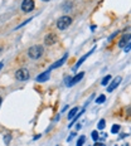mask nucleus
Masks as SVG:
<instances>
[{
  "mask_svg": "<svg viewBox=\"0 0 131 146\" xmlns=\"http://www.w3.org/2000/svg\"><path fill=\"white\" fill-rule=\"evenodd\" d=\"M83 112H84V110H82V112H80V113H76V116H74V117H73L72 122H71V123H69V125H68V127H72V125H74V122H76V121H77V120H78V117H80V116H81V115H82V113H83Z\"/></svg>",
  "mask_w": 131,
  "mask_h": 146,
  "instance_id": "nucleus-13",
  "label": "nucleus"
},
{
  "mask_svg": "<svg viewBox=\"0 0 131 146\" xmlns=\"http://www.w3.org/2000/svg\"><path fill=\"white\" fill-rule=\"evenodd\" d=\"M84 77V72H80L78 74H76L74 77H72L71 78V81H69V84H68V87H71V86H74L76 83H78L82 78Z\"/></svg>",
  "mask_w": 131,
  "mask_h": 146,
  "instance_id": "nucleus-8",
  "label": "nucleus"
},
{
  "mask_svg": "<svg viewBox=\"0 0 131 146\" xmlns=\"http://www.w3.org/2000/svg\"><path fill=\"white\" fill-rule=\"evenodd\" d=\"M10 139H11V135H10V133H7V135H5V137H4L5 145H9V141H10Z\"/></svg>",
  "mask_w": 131,
  "mask_h": 146,
  "instance_id": "nucleus-20",
  "label": "nucleus"
},
{
  "mask_svg": "<svg viewBox=\"0 0 131 146\" xmlns=\"http://www.w3.org/2000/svg\"><path fill=\"white\" fill-rule=\"evenodd\" d=\"M120 131V125H114V126L111 127V132L112 133H117Z\"/></svg>",
  "mask_w": 131,
  "mask_h": 146,
  "instance_id": "nucleus-17",
  "label": "nucleus"
},
{
  "mask_svg": "<svg viewBox=\"0 0 131 146\" xmlns=\"http://www.w3.org/2000/svg\"><path fill=\"white\" fill-rule=\"evenodd\" d=\"M1 50H3V48H1V47H0V53H1Z\"/></svg>",
  "mask_w": 131,
  "mask_h": 146,
  "instance_id": "nucleus-27",
  "label": "nucleus"
},
{
  "mask_svg": "<svg viewBox=\"0 0 131 146\" xmlns=\"http://www.w3.org/2000/svg\"><path fill=\"white\" fill-rule=\"evenodd\" d=\"M41 136H42V135H37V136H35V137H34V140H38L39 137H41Z\"/></svg>",
  "mask_w": 131,
  "mask_h": 146,
  "instance_id": "nucleus-24",
  "label": "nucleus"
},
{
  "mask_svg": "<svg viewBox=\"0 0 131 146\" xmlns=\"http://www.w3.org/2000/svg\"><path fill=\"white\" fill-rule=\"evenodd\" d=\"M110 81H111V76H106V77L105 78H103V80H102V82H101V84H102V86H107V84H108V82Z\"/></svg>",
  "mask_w": 131,
  "mask_h": 146,
  "instance_id": "nucleus-15",
  "label": "nucleus"
},
{
  "mask_svg": "<svg viewBox=\"0 0 131 146\" xmlns=\"http://www.w3.org/2000/svg\"><path fill=\"white\" fill-rule=\"evenodd\" d=\"M84 141H86V137H84V136H81V137L78 139V141H77V146H83Z\"/></svg>",
  "mask_w": 131,
  "mask_h": 146,
  "instance_id": "nucleus-18",
  "label": "nucleus"
},
{
  "mask_svg": "<svg viewBox=\"0 0 131 146\" xmlns=\"http://www.w3.org/2000/svg\"><path fill=\"white\" fill-rule=\"evenodd\" d=\"M74 136H76V132H72V133H71V135H69V136H68V139H67V141H68V142H69V141H71V140H72L73 137H74Z\"/></svg>",
  "mask_w": 131,
  "mask_h": 146,
  "instance_id": "nucleus-21",
  "label": "nucleus"
},
{
  "mask_svg": "<svg viewBox=\"0 0 131 146\" xmlns=\"http://www.w3.org/2000/svg\"><path fill=\"white\" fill-rule=\"evenodd\" d=\"M57 35L54 34V33H49L47 36H45V39H44V43L47 44V45H53V44H56L57 43Z\"/></svg>",
  "mask_w": 131,
  "mask_h": 146,
  "instance_id": "nucleus-6",
  "label": "nucleus"
},
{
  "mask_svg": "<svg viewBox=\"0 0 131 146\" xmlns=\"http://www.w3.org/2000/svg\"><path fill=\"white\" fill-rule=\"evenodd\" d=\"M78 110H80L78 107H73L71 111H69V113H68V118H69V120H72V118L76 116V113L78 112Z\"/></svg>",
  "mask_w": 131,
  "mask_h": 146,
  "instance_id": "nucleus-12",
  "label": "nucleus"
},
{
  "mask_svg": "<svg viewBox=\"0 0 131 146\" xmlns=\"http://www.w3.org/2000/svg\"><path fill=\"white\" fill-rule=\"evenodd\" d=\"M34 9V1L33 0H23L22 3V10L24 13H29Z\"/></svg>",
  "mask_w": 131,
  "mask_h": 146,
  "instance_id": "nucleus-4",
  "label": "nucleus"
},
{
  "mask_svg": "<svg viewBox=\"0 0 131 146\" xmlns=\"http://www.w3.org/2000/svg\"><path fill=\"white\" fill-rule=\"evenodd\" d=\"M105 126H106L105 120H100V121H98V123H97V127H98L100 130H103V129H105Z\"/></svg>",
  "mask_w": 131,
  "mask_h": 146,
  "instance_id": "nucleus-16",
  "label": "nucleus"
},
{
  "mask_svg": "<svg viewBox=\"0 0 131 146\" xmlns=\"http://www.w3.org/2000/svg\"><path fill=\"white\" fill-rule=\"evenodd\" d=\"M44 1H49V0H44Z\"/></svg>",
  "mask_w": 131,
  "mask_h": 146,
  "instance_id": "nucleus-28",
  "label": "nucleus"
},
{
  "mask_svg": "<svg viewBox=\"0 0 131 146\" xmlns=\"http://www.w3.org/2000/svg\"><path fill=\"white\" fill-rule=\"evenodd\" d=\"M95 49H96V47H93V48H92V50H90V52H88V53H86V54H84L83 57H81V58L78 59V62H77V63H76V64H74V67H73V71H77V69H78V67H80V66L82 64V63H83L84 60H86V59L88 58V57H90L91 54H92L93 52H95Z\"/></svg>",
  "mask_w": 131,
  "mask_h": 146,
  "instance_id": "nucleus-5",
  "label": "nucleus"
},
{
  "mask_svg": "<svg viewBox=\"0 0 131 146\" xmlns=\"http://www.w3.org/2000/svg\"><path fill=\"white\" fill-rule=\"evenodd\" d=\"M3 67H4V63L1 62V63H0V71H1V68H3Z\"/></svg>",
  "mask_w": 131,
  "mask_h": 146,
  "instance_id": "nucleus-23",
  "label": "nucleus"
},
{
  "mask_svg": "<svg viewBox=\"0 0 131 146\" xmlns=\"http://www.w3.org/2000/svg\"><path fill=\"white\" fill-rule=\"evenodd\" d=\"M121 81H122V78H121L120 76H117V77L115 78V80L112 81L111 83H110V86H107V92H112V91H114L115 88H116L118 84L121 83Z\"/></svg>",
  "mask_w": 131,
  "mask_h": 146,
  "instance_id": "nucleus-7",
  "label": "nucleus"
},
{
  "mask_svg": "<svg viewBox=\"0 0 131 146\" xmlns=\"http://www.w3.org/2000/svg\"><path fill=\"white\" fill-rule=\"evenodd\" d=\"M125 52H126V53H129V52H130V43L129 44H127V45H125Z\"/></svg>",
  "mask_w": 131,
  "mask_h": 146,
  "instance_id": "nucleus-22",
  "label": "nucleus"
},
{
  "mask_svg": "<svg viewBox=\"0 0 131 146\" xmlns=\"http://www.w3.org/2000/svg\"><path fill=\"white\" fill-rule=\"evenodd\" d=\"M49 72H51V71L48 69V71L43 72L42 74H39L38 77H37V81H38V82H45V81H48V80H49V74H51Z\"/></svg>",
  "mask_w": 131,
  "mask_h": 146,
  "instance_id": "nucleus-10",
  "label": "nucleus"
},
{
  "mask_svg": "<svg viewBox=\"0 0 131 146\" xmlns=\"http://www.w3.org/2000/svg\"><path fill=\"white\" fill-rule=\"evenodd\" d=\"M67 58H68V54H65L62 59L57 60V62L54 63V64H52V66L49 67V71H52V69H56V68H58V67H61V66H63V64H65V62L67 60Z\"/></svg>",
  "mask_w": 131,
  "mask_h": 146,
  "instance_id": "nucleus-9",
  "label": "nucleus"
},
{
  "mask_svg": "<svg viewBox=\"0 0 131 146\" xmlns=\"http://www.w3.org/2000/svg\"><path fill=\"white\" fill-rule=\"evenodd\" d=\"M71 24H72V18L68 17V15H63V17H61L59 19L57 20V28L59 30H65L68 28Z\"/></svg>",
  "mask_w": 131,
  "mask_h": 146,
  "instance_id": "nucleus-2",
  "label": "nucleus"
},
{
  "mask_svg": "<svg viewBox=\"0 0 131 146\" xmlns=\"http://www.w3.org/2000/svg\"><path fill=\"white\" fill-rule=\"evenodd\" d=\"M43 52H44V48L42 47V45H39V44L32 45V47L28 49V56L32 59H39L42 56H43Z\"/></svg>",
  "mask_w": 131,
  "mask_h": 146,
  "instance_id": "nucleus-1",
  "label": "nucleus"
},
{
  "mask_svg": "<svg viewBox=\"0 0 131 146\" xmlns=\"http://www.w3.org/2000/svg\"><path fill=\"white\" fill-rule=\"evenodd\" d=\"M129 43H130V34H125L122 38H121V40L118 42V47L124 48L125 45H127Z\"/></svg>",
  "mask_w": 131,
  "mask_h": 146,
  "instance_id": "nucleus-11",
  "label": "nucleus"
},
{
  "mask_svg": "<svg viewBox=\"0 0 131 146\" xmlns=\"http://www.w3.org/2000/svg\"><path fill=\"white\" fill-rule=\"evenodd\" d=\"M105 101H106V96L105 95H101V96H98L96 98V103H97V105H101V103H103Z\"/></svg>",
  "mask_w": 131,
  "mask_h": 146,
  "instance_id": "nucleus-14",
  "label": "nucleus"
},
{
  "mask_svg": "<svg viewBox=\"0 0 131 146\" xmlns=\"http://www.w3.org/2000/svg\"><path fill=\"white\" fill-rule=\"evenodd\" d=\"M1 102H3V98H1V97H0V106H1Z\"/></svg>",
  "mask_w": 131,
  "mask_h": 146,
  "instance_id": "nucleus-26",
  "label": "nucleus"
},
{
  "mask_svg": "<svg viewBox=\"0 0 131 146\" xmlns=\"http://www.w3.org/2000/svg\"><path fill=\"white\" fill-rule=\"evenodd\" d=\"M95 146H103V144H97V145H95Z\"/></svg>",
  "mask_w": 131,
  "mask_h": 146,
  "instance_id": "nucleus-25",
  "label": "nucleus"
},
{
  "mask_svg": "<svg viewBox=\"0 0 131 146\" xmlns=\"http://www.w3.org/2000/svg\"><path fill=\"white\" fill-rule=\"evenodd\" d=\"M29 77H30V74L27 68H19L15 72V78L18 81H27V80H29Z\"/></svg>",
  "mask_w": 131,
  "mask_h": 146,
  "instance_id": "nucleus-3",
  "label": "nucleus"
},
{
  "mask_svg": "<svg viewBox=\"0 0 131 146\" xmlns=\"http://www.w3.org/2000/svg\"><path fill=\"white\" fill-rule=\"evenodd\" d=\"M91 136H92L93 141H97V140H98V132H97V131H92V133H91Z\"/></svg>",
  "mask_w": 131,
  "mask_h": 146,
  "instance_id": "nucleus-19",
  "label": "nucleus"
}]
</instances>
